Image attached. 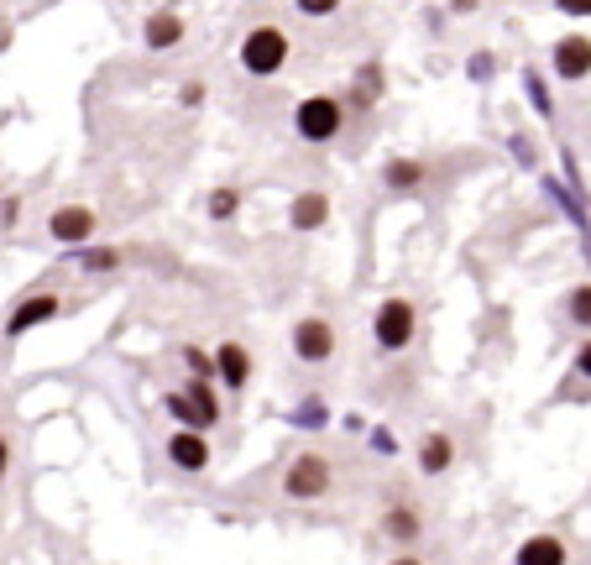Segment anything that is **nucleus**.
Masks as SVG:
<instances>
[{"instance_id":"b1692460","label":"nucleus","mask_w":591,"mask_h":565,"mask_svg":"<svg viewBox=\"0 0 591 565\" xmlns=\"http://www.w3.org/2000/svg\"><path fill=\"white\" fill-rule=\"evenodd\" d=\"M383 94V63H361L356 68V105H377Z\"/></svg>"},{"instance_id":"1a4fd4ad","label":"nucleus","mask_w":591,"mask_h":565,"mask_svg":"<svg viewBox=\"0 0 591 565\" xmlns=\"http://www.w3.org/2000/svg\"><path fill=\"white\" fill-rule=\"evenodd\" d=\"M209 357H215V383L220 387H231V393H246V387H252V377H257V357H252L241 341H220Z\"/></svg>"},{"instance_id":"6ab92c4d","label":"nucleus","mask_w":591,"mask_h":565,"mask_svg":"<svg viewBox=\"0 0 591 565\" xmlns=\"http://www.w3.org/2000/svg\"><path fill=\"white\" fill-rule=\"evenodd\" d=\"M163 409H168V419H178V429H205V435L215 429V424H209V419L189 403V393H183V387H178V393H163Z\"/></svg>"},{"instance_id":"f8f14e48","label":"nucleus","mask_w":591,"mask_h":565,"mask_svg":"<svg viewBox=\"0 0 591 565\" xmlns=\"http://www.w3.org/2000/svg\"><path fill=\"white\" fill-rule=\"evenodd\" d=\"M414 461H419V476H445L455 466V440H450L445 429H429V435L419 440Z\"/></svg>"},{"instance_id":"aec40b11","label":"nucleus","mask_w":591,"mask_h":565,"mask_svg":"<svg viewBox=\"0 0 591 565\" xmlns=\"http://www.w3.org/2000/svg\"><path fill=\"white\" fill-rule=\"evenodd\" d=\"M183 393H189V403H194V409H200V414H205L209 424H220V414H226V409H220L215 377H189V383H183Z\"/></svg>"},{"instance_id":"c85d7f7f","label":"nucleus","mask_w":591,"mask_h":565,"mask_svg":"<svg viewBox=\"0 0 591 565\" xmlns=\"http://www.w3.org/2000/svg\"><path fill=\"white\" fill-rule=\"evenodd\" d=\"M22 226V194H0V231Z\"/></svg>"},{"instance_id":"20e7f679","label":"nucleus","mask_w":591,"mask_h":565,"mask_svg":"<svg viewBox=\"0 0 591 565\" xmlns=\"http://www.w3.org/2000/svg\"><path fill=\"white\" fill-rule=\"evenodd\" d=\"M335 492V466L320 450H298L294 461L283 466V498L288 503H320Z\"/></svg>"},{"instance_id":"f257e3e1","label":"nucleus","mask_w":591,"mask_h":565,"mask_svg":"<svg viewBox=\"0 0 591 565\" xmlns=\"http://www.w3.org/2000/svg\"><path fill=\"white\" fill-rule=\"evenodd\" d=\"M241 68L252 74V79H278L283 68H288V59H294V42H288V31L272 27V22H262V27H252L246 37H241Z\"/></svg>"},{"instance_id":"72a5a7b5","label":"nucleus","mask_w":591,"mask_h":565,"mask_svg":"<svg viewBox=\"0 0 591 565\" xmlns=\"http://www.w3.org/2000/svg\"><path fill=\"white\" fill-rule=\"evenodd\" d=\"M5 472H11V435H0V481H5Z\"/></svg>"},{"instance_id":"393cba45","label":"nucleus","mask_w":591,"mask_h":565,"mask_svg":"<svg viewBox=\"0 0 591 565\" xmlns=\"http://www.w3.org/2000/svg\"><path fill=\"white\" fill-rule=\"evenodd\" d=\"M294 424H304V429H325L330 424V403L325 398H304L294 409Z\"/></svg>"},{"instance_id":"7c9ffc66","label":"nucleus","mask_w":591,"mask_h":565,"mask_svg":"<svg viewBox=\"0 0 591 565\" xmlns=\"http://www.w3.org/2000/svg\"><path fill=\"white\" fill-rule=\"evenodd\" d=\"M570 367H576V377H587V383H591V335L581 341V346H576V357H570Z\"/></svg>"},{"instance_id":"dca6fc26","label":"nucleus","mask_w":591,"mask_h":565,"mask_svg":"<svg viewBox=\"0 0 591 565\" xmlns=\"http://www.w3.org/2000/svg\"><path fill=\"white\" fill-rule=\"evenodd\" d=\"M539 183H544V200H555V209H561L565 220H570V226H576V231L587 236V231H591V209H587V200H581L576 189H565L561 179H550V174H544Z\"/></svg>"},{"instance_id":"473e14b6","label":"nucleus","mask_w":591,"mask_h":565,"mask_svg":"<svg viewBox=\"0 0 591 565\" xmlns=\"http://www.w3.org/2000/svg\"><path fill=\"white\" fill-rule=\"evenodd\" d=\"M178 100H183V105H189V111H194V105H200V100H205V85H200V79H189V85H183V90H178Z\"/></svg>"},{"instance_id":"ddd939ff","label":"nucleus","mask_w":591,"mask_h":565,"mask_svg":"<svg viewBox=\"0 0 591 565\" xmlns=\"http://www.w3.org/2000/svg\"><path fill=\"white\" fill-rule=\"evenodd\" d=\"M325 220H330L325 189H304V194H294V205H288V226H294V231H325Z\"/></svg>"},{"instance_id":"f704fd0d","label":"nucleus","mask_w":591,"mask_h":565,"mask_svg":"<svg viewBox=\"0 0 591 565\" xmlns=\"http://www.w3.org/2000/svg\"><path fill=\"white\" fill-rule=\"evenodd\" d=\"M445 5H450L455 16H472V11H476V5H481V0H445Z\"/></svg>"},{"instance_id":"5701e85b","label":"nucleus","mask_w":591,"mask_h":565,"mask_svg":"<svg viewBox=\"0 0 591 565\" xmlns=\"http://www.w3.org/2000/svg\"><path fill=\"white\" fill-rule=\"evenodd\" d=\"M565 320L591 335V283H576V288L565 294Z\"/></svg>"},{"instance_id":"a878e982","label":"nucleus","mask_w":591,"mask_h":565,"mask_svg":"<svg viewBox=\"0 0 591 565\" xmlns=\"http://www.w3.org/2000/svg\"><path fill=\"white\" fill-rule=\"evenodd\" d=\"M178 357H183V367H189V377H215V357H209L205 346H183Z\"/></svg>"},{"instance_id":"2eb2a0df","label":"nucleus","mask_w":591,"mask_h":565,"mask_svg":"<svg viewBox=\"0 0 591 565\" xmlns=\"http://www.w3.org/2000/svg\"><path fill=\"white\" fill-rule=\"evenodd\" d=\"M419 535H424V513H419L414 503L383 508V539H393V544H414Z\"/></svg>"},{"instance_id":"c9c22d12","label":"nucleus","mask_w":591,"mask_h":565,"mask_svg":"<svg viewBox=\"0 0 591 565\" xmlns=\"http://www.w3.org/2000/svg\"><path fill=\"white\" fill-rule=\"evenodd\" d=\"M393 565H424V561H414V555H398V561H393Z\"/></svg>"},{"instance_id":"f03ea898","label":"nucleus","mask_w":591,"mask_h":565,"mask_svg":"<svg viewBox=\"0 0 591 565\" xmlns=\"http://www.w3.org/2000/svg\"><path fill=\"white\" fill-rule=\"evenodd\" d=\"M346 131V100L341 94H309L294 105V137L309 147H330Z\"/></svg>"},{"instance_id":"bb28decb","label":"nucleus","mask_w":591,"mask_h":565,"mask_svg":"<svg viewBox=\"0 0 591 565\" xmlns=\"http://www.w3.org/2000/svg\"><path fill=\"white\" fill-rule=\"evenodd\" d=\"M346 0H294V11L298 16H309V22H325V16H335Z\"/></svg>"},{"instance_id":"9d476101","label":"nucleus","mask_w":591,"mask_h":565,"mask_svg":"<svg viewBox=\"0 0 591 565\" xmlns=\"http://www.w3.org/2000/svg\"><path fill=\"white\" fill-rule=\"evenodd\" d=\"M168 466H174V472H205L209 461H215V450H209V435L205 429H174V435H168Z\"/></svg>"},{"instance_id":"cd10ccee","label":"nucleus","mask_w":591,"mask_h":565,"mask_svg":"<svg viewBox=\"0 0 591 565\" xmlns=\"http://www.w3.org/2000/svg\"><path fill=\"white\" fill-rule=\"evenodd\" d=\"M367 446H372L387 461V455H398V435H393L387 424H372V429H367Z\"/></svg>"},{"instance_id":"f3484780","label":"nucleus","mask_w":591,"mask_h":565,"mask_svg":"<svg viewBox=\"0 0 591 565\" xmlns=\"http://www.w3.org/2000/svg\"><path fill=\"white\" fill-rule=\"evenodd\" d=\"M565 539L561 535H529L513 550V565H565Z\"/></svg>"},{"instance_id":"e433bc0d","label":"nucleus","mask_w":591,"mask_h":565,"mask_svg":"<svg viewBox=\"0 0 591 565\" xmlns=\"http://www.w3.org/2000/svg\"><path fill=\"white\" fill-rule=\"evenodd\" d=\"M587 257H591V231H587Z\"/></svg>"},{"instance_id":"6e6552de","label":"nucleus","mask_w":591,"mask_h":565,"mask_svg":"<svg viewBox=\"0 0 591 565\" xmlns=\"http://www.w3.org/2000/svg\"><path fill=\"white\" fill-rule=\"evenodd\" d=\"M550 68L565 85H587L591 79V37L587 31H565L561 42L550 48Z\"/></svg>"},{"instance_id":"0eeeda50","label":"nucleus","mask_w":591,"mask_h":565,"mask_svg":"<svg viewBox=\"0 0 591 565\" xmlns=\"http://www.w3.org/2000/svg\"><path fill=\"white\" fill-rule=\"evenodd\" d=\"M63 314V298L53 294V288H37V294H27L11 314H5V335L16 341V335H31L37 325H53Z\"/></svg>"},{"instance_id":"9b49d317","label":"nucleus","mask_w":591,"mask_h":565,"mask_svg":"<svg viewBox=\"0 0 591 565\" xmlns=\"http://www.w3.org/2000/svg\"><path fill=\"white\" fill-rule=\"evenodd\" d=\"M377 179H383V189H387V194H398V200H409V194H424L435 174H429V163H424V157H387V163H383V174H377Z\"/></svg>"},{"instance_id":"c756f323","label":"nucleus","mask_w":591,"mask_h":565,"mask_svg":"<svg viewBox=\"0 0 591 565\" xmlns=\"http://www.w3.org/2000/svg\"><path fill=\"white\" fill-rule=\"evenodd\" d=\"M492 68H498L492 53H472V59H466V74H472L476 85H487V79H492Z\"/></svg>"},{"instance_id":"a211bd4d","label":"nucleus","mask_w":591,"mask_h":565,"mask_svg":"<svg viewBox=\"0 0 591 565\" xmlns=\"http://www.w3.org/2000/svg\"><path fill=\"white\" fill-rule=\"evenodd\" d=\"M74 262H79V272H89V278H105V272H116L120 262H126V252H120V246H105V241H89V246H74Z\"/></svg>"},{"instance_id":"423d86ee","label":"nucleus","mask_w":591,"mask_h":565,"mask_svg":"<svg viewBox=\"0 0 591 565\" xmlns=\"http://www.w3.org/2000/svg\"><path fill=\"white\" fill-rule=\"evenodd\" d=\"M94 231H100V215L89 205H79V200H68V205H59L53 215H48V236L59 241V246H89L94 241Z\"/></svg>"},{"instance_id":"7ed1b4c3","label":"nucleus","mask_w":591,"mask_h":565,"mask_svg":"<svg viewBox=\"0 0 591 565\" xmlns=\"http://www.w3.org/2000/svg\"><path fill=\"white\" fill-rule=\"evenodd\" d=\"M419 335V304L403 294L383 298L377 309H372V341H377V351L383 357H398V351H409Z\"/></svg>"},{"instance_id":"2f4dec72","label":"nucleus","mask_w":591,"mask_h":565,"mask_svg":"<svg viewBox=\"0 0 591 565\" xmlns=\"http://www.w3.org/2000/svg\"><path fill=\"white\" fill-rule=\"evenodd\" d=\"M555 11H561V16H576V22H587L591 0H555Z\"/></svg>"},{"instance_id":"4be33fe9","label":"nucleus","mask_w":591,"mask_h":565,"mask_svg":"<svg viewBox=\"0 0 591 565\" xmlns=\"http://www.w3.org/2000/svg\"><path fill=\"white\" fill-rule=\"evenodd\" d=\"M524 94H529V105H534V111H539L544 120L555 116V94H550V85H544V74H539L534 63L524 68Z\"/></svg>"},{"instance_id":"39448f33","label":"nucleus","mask_w":591,"mask_h":565,"mask_svg":"<svg viewBox=\"0 0 591 565\" xmlns=\"http://www.w3.org/2000/svg\"><path fill=\"white\" fill-rule=\"evenodd\" d=\"M288 346H294V357L304 361V367H325V361L341 351V335H335V325H330L325 314H304V320H294V330H288Z\"/></svg>"},{"instance_id":"412c9836","label":"nucleus","mask_w":591,"mask_h":565,"mask_svg":"<svg viewBox=\"0 0 591 565\" xmlns=\"http://www.w3.org/2000/svg\"><path fill=\"white\" fill-rule=\"evenodd\" d=\"M205 215H209V220H236V215H241V189H231V183L209 189V194H205Z\"/></svg>"},{"instance_id":"4468645a","label":"nucleus","mask_w":591,"mask_h":565,"mask_svg":"<svg viewBox=\"0 0 591 565\" xmlns=\"http://www.w3.org/2000/svg\"><path fill=\"white\" fill-rule=\"evenodd\" d=\"M178 42H183V16H178V11H152L147 22H142V48L168 53Z\"/></svg>"}]
</instances>
